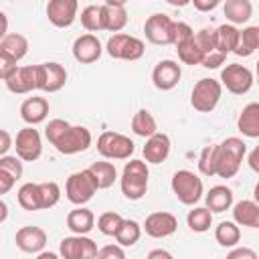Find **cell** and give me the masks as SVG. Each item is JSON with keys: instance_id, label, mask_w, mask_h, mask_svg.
<instances>
[{"instance_id": "277c9868", "label": "cell", "mask_w": 259, "mask_h": 259, "mask_svg": "<svg viewBox=\"0 0 259 259\" xmlns=\"http://www.w3.org/2000/svg\"><path fill=\"white\" fill-rule=\"evenodd\" d=\"M221 95H223V85H221V81L210 79V77H204V79H200V81L192 87L190 105H192L196 111H200V113H210V111L219 105Z\"/></svg>"}, {"instance_id": "9f6ffc18", "label": "cell", "mask_w": 259, "mask_h": 259, "mask_svg": "<svg viewBox=\"0 0 259 259\" xmlns=\"http://www.w3.org/2000/svg\"><path fill=\"white\" fill-rule=\"evenodd\" d=\"M36 259H61V257L57 253H53V251H42V253L36 255Z\"/></svg>"}, {"instance_id": "83f0119b", "label": "cell", "mask_w": 259, "mask_h": 259, "mask_svg": "<svg viewBox=\"0 0 259 259\" xmlns=\"http://www.w3.org/2000/svg\"><path fill=\"white\" fill-rule=\"evenodd\" d=\"M223 12L227 16V20L235 26V24H245L251 14H253V4L249 0H227L223 6Z\"/></svg>"}, {"instance_id": "d590c367", "label": "cell", "mask_w": 259, "mask_h": 259, "mask_svg": "<svg viewBox=\"0 0 259 259\" xmlns=\"http://www.w3.org/2000/svg\"><path fill=\"white\" fill-rule=\"evenodd\" d=\"M188 229L194 233H206L212 225V212L206 206H194L186 217Z\"/></svg>"}, {"instance_id": "d6986e66", "label": "cell", "mask_w": 259, "mask_h": 259, "mask_svg": "<svg viewBox=\"0 0 259 259\" xmlns=\"http://www.w3.org/2000/svg\"><path fill=\"white\" fill-rule=\"evenodd\" d=\"M16 247L24 253H42L47 245V233L40 227H22L16 231Z\"/></svg>"}, {"instance_id": "4316f807", "label": "cell", "mask_w": 259, "mask_h": 259, "mask_svg": "<svg viewBox=\"0 0 259 259\" xmlns=\"http://www.w3.org/2000/svg\"><path fill=\"white\" fill-rule=\"evenodd\" d=\"M204 202H206V208L210 212H225L233 206V190L229 186H212L206 196H204Z\"/></svg>"}, {"instance_id": "d4e9b609", "label": "cell", "mask_w": 259, "mask_h": 259, "mask_svg": "<svg viewBox=\"0 0 259 259\" xmlns=\"http://www.w3.org/2000/svg\"><path fill=\"white\" fill-rule=\"evenodd\" d=\"M67 227L73 235H87L95 227V214L85 206H77L67 214Z\"/></svg>"}, {"instance_id": "30bf717a", "label": "cell", "mask_w": 259, "mask_h": 259, "mask_svg": "<svg viewBox=\"0 0 259 259\" xmlns=\"http://www.w3.org/2000/svg\"><path fill=\"white\" fill-rule=\"evenodd\" d=\"M174 24L168 14H152L144 24L146 38L152 45H174Z\"/></svg>"}, {"instance_id": "f5cc1de1", "label": "cell", "mask_w": 259, "mask_h": 259, "mask_svg": "<svg viewBox=\"0 0 259 259\" xmlns=\"http://www.w3.org/2000/svg\"><path fill=\"white\" fill-rule=\"evenodd\" d=\"M217 6H219V0H194V8L200 10V12L214 10Z\"/></svg>"}, {"instance_id": "e0dca14e", "label": "cell", "mask_w": 259, "mask_h": 259, "mask_svg": "<svg viewBox=\"0 0 259 259\" xmlns=\"http://www.w3.org/2000/svg\"><path fill=\"white\" fill-rule=\"evenodd\" d=\"M67 83V71L59 63H40L38 65V89L47 93H55L63 89Z\"/></svg>"}, {"instance_id": "f907efd6", "label": "cell", "mask_w": 259, "mask_h": 259, "mask_svg": "<svg viewBox=\"0 0 259 259\" xmlns=\"http://www.w3.org/2000/svg\"><path fill=\"white\" fill-rule=\"evenodd\" d=\"M14 182H16V178H14L12 174L0 170V194H6V192L14 186Z\"/></svg>"}, {"instance_id": "60d3db41", "label": "cell", "mask_w": 259, "mask_h": 259, "mask_svg": "<svg viewBox=\"0 0 259 259\" xmlns=\"http://www.w3.org/2000/svg\"><path fill=\"white\" fill-rule=\"evenodd\" d=\"M194 42L198 45V49L202 51V55H210L217 51V30L212 28H200L194 34Z\"/></svg>"}, {"instance_id": "7c38bea8", "label": "cell", "mask_w": 259, "mask_h": 259, "mask_svg": "<svg viewBox=\"0 0 259 259\" xmlns=\"http://www.w3.org/2000/svg\"><path fill=\"white\" fill-rule=\"evenodd\" d=\"M89 146H91V132L85 125H71L69 132L55 144V148L65 156L85 152Z\"/></svg>"}, {"instance_id": "d6a6232c", "label": "cell", "mask_w": 259, "mask_h": 259, "mask_svg": "<svg viewBox=\"0 0 259 259\" xmlns=\"http://www.w3.org/2000/svg\"><path fill=\"white\" fill-rule=\"evenodd\" d=\"M18 204L24 210H40L42 202H40V184L36 182H26L18 188Z\"/></svg>"}, {"instance_id": "3957f363", "label": "cell", "mask_w": 259, "mask_h": 259, "mask_svg": "<svg viewBox=\"0 0 259 259\" xmlns=\"http://www.w3.org/2000/svg\"><path fill=\"white\" fill-rule=\"evenodd\" d=\"M170 184H172V192L176 194V198L182 204H186V206H192V204H196L202 198V192H204L202 180L194 172H190V170L174 172Z\"/></svg>"}, {"instance_id": "816d5d0a", "label": "cell", "mask_w": 259, "mask_h": 259, "mask_svg": "<svg viewBox=\"0 0 259 259\" xmlns=\"http://www.w3.org/2000/svg\"><path fill=\"white\" fill-rule=\"evenodd\" d=\"M10 148H12V138L8 130H0V156H8Z\"/></svg>"}, {"instance_id": "11a10c76", "label": "cell", "mask_w": 259, "mask_h": 259, "mask_svg": "<svg viewBox=\"0 0 259 259\" xmlns=\"http://www.w3.org/2000/svg\"><path fill=\"white\" fill-rule=\"evenodd\" d=\"M146 259H174V257H172V253L166 251V249H152Z\"/></svg>"}, {"instance_id": "ee69618b", "label": "cell", "mask_w": 259, "mask_h": 259, "mask_svg": "<svg viewBox=\"0 0 259 259\" xmlns=\"http://www.w3.org/2000/svg\"><path fill=\"white\" fill-rule=\"evenodd\" d=\"M0 170L12 174L16 180L22 178V160L18 156H0Z\"/></svg>"}, {"instance_id": "b9f144b4", "label": "cell", "mask_w": 259, "mask_h": 259, "mask_svg": "<svg viewBox=\"0 0 259 259\" xmlns=\"http://www.w3.org/2000/svg\"><path fill=\"white\" fill-rule=\"evenodd\" d=\"M59 200H61V186L57 182H53V180L40 182V202H42V208H53Z\"/></svg>"}, {"instance_id": "8992f818", "label": "cell", "mask_w": 259, "mask_h": 259, "mask_svg": "<svg viewBox=\"0 0 259 259\" xmlns=\"http://www.w3.org/2000/svg\"><path fill=\"white\" fill-rule=\"evenodd\" d=\"M97 190L99 188H97L95 178L91 176L89 170H81V172L71 174L67 178V184H65L67 200L73 202V204H77V206H83L85 202H89Z\"/></svg>"}, {"instance_id": "680465c9", "label": "cell", "mask_w": 259, "mask_h": 259, "mask_svg": "<svg viewBox=\"0 0 259 259\" xmlns=\"http://www.w3.org/2000/svg\"><path fill=\"white\" fill-rule=\"evenodd\" d=\"M257 83H259V71H257Z\"/></svg>"}, {"instance_id": "484cf974", "label": "cell", "mask_w": 259, "mask_h": 259, "mask_svg": "<svg viewBox=\"0 0 259 259\" xmlns=\"http://www.w3.org/2000/svg\"><path fill=\"white\" fill-rule=\"evenodd\" d=\"M28 53V40L24 34L20 32H8L2 40H0V55L10 57L12 61H20L24 55Z\"/></svg>"}, {"instance_id": "74e56055", "label": "cell", "mask_w": 259, "mask_h": 259, "mask_svg": "<svg viewBox=\"0 0 259 259\" xmlns=\"http://www.w3.org/2000/svg\"><path fill=\"white\" fill-rule=\"evenodd\" d=\"M217 166H219V152L217 146H206L202 148L200 156H198V170L204 176H214L217 174Z\"/></svg>"}, {"instance_id": "bcb514c9", "label": "cell", "mask_w": 259, "mask_h": 259, "mask_svg": "<svg viewBox=\"0 0 259 259\" xmlns=\"http://www.w3.org/2000/svg\"><path fill=\"white\" fill-rule=\"evenodd\" d=\"M97 259H125V251L121 245H105L99 249Z\"/></svg>"}, {"instance_id": "8d00e7d4", "label": "cell", "mask_w": 259, "mask_h": 259, "mask_svg": "<svg viewBox=\"0 0 259 259\" xmlns=\"http://www.w3.org/2000/svg\"><path fill=\"white\" fill-rule=\"evenodd\" d=\"M140 237H142V227L134 219H123V223L115 235V241L121 247H132L140 241Z\"/></svg>"}, {"instance_id": "ab89813d", "label": "cell", "mask_w": 259, "mask_h": 259, "mask_svg": "<svg viewBox=\"0 0 259 259\" xmlns=\"http://www.w3.org/2000/svg\"><path fill=\"white\" fill-rule=\"evenodd\" d=\"M121 223H123V217H121V214H117V212H113V210H107V212L99 214V219H97V229H99L103 235H107V237H115L117 231H119V227H121Z\"/></svg>"}, {"instance_id": "c3c4849f", "label": "cell", "mask_w": 259, "mask_h": 259, "mask_svg": "<svg viewBox=\"0 0 259 259\" xmlns=\"http://www.w3.org/2000/svg\"><path fill=\"white\" fill-rule=\"evenodd\" d=\"M225 59H227V55L214 51V53H210V55H206V57L202 59V67H206V69H219V67L225 63Z\"/></svg>"}, {"instance_id": "ba28073f", "label": "cell", "mask_w": 259, "mask_h": 259, "mask_svg": "<svg viewBox=\"0 0 259 259\" xmlns=\"http://www.w3.org/2000/svg\"><path fill=\"white\" fill-rule=\"evenodd\" d=\"M61 259H97L99 249L97 243L85 235L65 237L59 245Z\"/></svg>"}, {"instance_id": "2e32d148", "label": "cell", "mask_w": 259, "mask_h": 259, "mask_svg": "<svg viewBox=\"0 0 259 259\" xmlns=\"http://www.w3.org/2000/svg\"><path fill=\"white\" fill-rule=\"evenodd\" d=\"M180 77H182L180 65H178L176 61H172V59L160 61V63L154 67V71H152V83H154V87L160 89V91H170V89H174V87L178 85Z\"/></svg>"}, {"instance_id": "f1b7e54d", "label": "cell", "mask_w": 259, "mask_h": 259, "mask_svg": "<svg viewBox=\"0 0 259 259\" xmlns=\"http://www.w3.org/2000/svg\"><path fill=\"white\" fill-rule=\"evenodd\" d=\"M239 38H241V30L233 24H221L217 28V51L223 53V55H229V53H235L237 45H239Z\"/></svg>"}, {"instance_id": "91938a15", "label": "cell", "mask_w": 259, "mask_h": 259, "mask_svg": "<svg viewBox=\"0 0 259 259\" xmlns=\"http://www.w3.org/2000/svg\"><path fill=\"white\" fill-rule=\"evenodd\" d=\"M257 71H259V61H257Z\"/></svg>"}, {"instance_id": "5b68a950", "label": "cell", "mask_w": 259, "mask_h": 259, "mask_svg": "<svg viewBox=\"0 0 259 259\" xmlns=\"http://www.w3.org/2000/svg\"><path fill=\"white\" fill-rule=\"evenodd\" d=\"M136 150V144L117 132H103L97 138V152L107 160H127Z\"/></svg>"}, {"instance_id": "7bdbcfd3", "label": "cell", "mask_w": 259, "mask_h": 259, "mask_svg": "<svg viewBox=\"0 0 259 259\" xmlns=\"http://www.w3.org/2000/svg\"><path fill=\"white\" fill-rule=\"evenodd\" d=\"M69 121H65V119H61V117H57V119H51L49 123H47V127H45V138L55 146L67 132H69Z\"/></svg>"}, {"instance_id": "603a6c76", "label": "cell", "mask_w": 259, "mask_h": 259, "mask_svg": "<svg viewBox=\"0 0 259 259\" xmlns=\"http://www.w3.org/2000/svg\"><path fill=\"white\" fill-rule=\"evenodd\" d=\"M233 221L239 227L259 229V204L255 200H241L233 206Z\"/></svg>"}, {"instance_id": "8fae6325", "label": "cell", "mask_w": 259, "mask_h": 259, "mask_svg": "<svg viewBox=\"0 0 259 259\" xmlns=\"http://www.w3.org/2000/svg\"><path fill=\"white\" fill-rule=\"evenodd\" d=\"M14 148H16V156L22 162L38 160L42 154V140H40L38 130H34L32 125L22 127L14 138Z\"/></svg>"}, {"instance_id": "4fadbf2b", "label": "cell", "mask_w": 259, "mask_h": 259, "mask_svg": "<svg viewBox=\"0 0 259 259\" xmlns=\"http://www.w3.org/2000/svg\"><path fill=\"white\" fill-rule=\"evenodd\" d=\"M6 89L10 93H30L34 89H38V65H26V67H18L6 81H4Z\"/></svg>"}, {"instance_id": "7dc6e473", "label": "cell", "mask_w": 259, "mask_h": 259, "mask_svg": "<svg viewBox=\"0 0 259 259\" xmlns=\"http://www.w3.org/2000/svg\"><path fill=\"white\" fill-rule=\"evenodd\" d=\"M16 69H18L16 61H12V59L6 57V55H0V79H2V81H6Z\"/></svg>"}, {"instance_id": "f35d334b", "label": "cell", "mask_w": 259, "mask_h": 259, "mask_svg": "<svg viewBox=\"0 0 259 259\" xmlns=\"http://www.w3.org/2000/svg\"><path fill=\"white\" fill-rule=\"evenodd\" d=\"M176 51H178V59H180L184 65H202L204 55H202V51L198 49V45L194 42V36H192L190 40H186L184 45L176 47Z\"/></svg>"}, {"instance_id": "ac0fdd59", "label": "cell", "mask_w": 259, "mask_h": 259, "mask_svg": "<svg viewBox=\"0 0 259 259\" xmlns=\"http://www.w3.org/2000/svg\"><path fill=\"white\" fill-rule=\"evenodd\" d=\"M101 53H103V47H101L99 38H97L95 34H91V32L77 36L75 42H73V57H75V61L81 63V65H91V63H95V61L101 57Z\"/></svg>"}, {"instance_id": "4dcf8cb0", "label": "cell", "mask_w": 259, "mask_h": 259, "mask_svg": "<svg viewBox=\"0 0 259 259\" xmlns=\"http://www.w3.org/2000/svg\"><path fill=\"white\" fill-rule=\"evenodd\" d=\"M132 132L140 138H152L158 134V123H156V117L148 111V109H140L134 117H132Z\"/></svg>"}, {"instance_id": "6f0895ef", "label": "cell", "mask_w": 259, "mask_h": 259, "mask_svg": "<svg viewBox=\"0 0 259 259\" xmlns=\"http://www.w3.org/2000/svg\"><path fill=\"white\" fill-rule=\"evenodd\" d=\"M253 196H255V202L259 204V182L255 184V190H253Z\"/></svg>"}, {"instance_id": "9c48e42d", "label": "cell", "mask_w": 259, "mask_h": 259, "mask_svg": "<svg viewBox=\"0 0 259 259\" xmlns=\"http://www.w3.org/2000/svg\"><path fill=\"white\" fill-rule=\"evenodd\" d=\"M221 85H225L233 95H243L253 87V73L245 65L231 63L221 71Z\"/></svg>"}, {"instance_id": "6da1fadb", "label": "cell", "mask_w": 259, "mask_h": 259, "mask_svg": "<svg viewBox=\"0 0 259 259\" xmlns=\"http://www.w3.org/2000/svg\"><path fill=\"white\" fill-rule=\"evenodd\" d=\"M148 176H150V170H148L146 162H142V160L125 162L121 178H119L123 196L127 200H140L148 190Z\"/></svg>"}, {"instance_id": "836d02e7", "label": "cell", "mask_w": 259, "mask_h": 259, "mask_svg": "<svg viewBox=\"0 0 259 259\" xmlns=\"http://www.w3.org/2000/svg\"><path fill=\"white\" fill-rule=\"evenodd\" d=\"M214 239L221 247H237L241 241V229L235 221H223L214 229Z\"/></svg>"}, {"instance_id": "ffe728a7", "label": "cell", "mask_w": 259, "mask_h": 259, "mask_svg": "<svg viewBox=\"0 0 259 259\" xmlns=\"http://www.w3.org/2000/svg\"><path fill=\"white\" fill-rule=\"evenodd\" d=\"M105 10V30L119 34V30L127 24V10L123 0H107L103 2Z\"/></svg>"}, {"instance_id": "5bb4252c", "label": "cell", "mask_w": 259, "mask_h": 259, "mask_svg": "<svg viewBox=\"0 0 259 259\" xmlns=\"http://www.w3.org/2000/svg\"><path fill=\"white\" fill-rule=\"evenodd\" d=\"M176 229H178V219L172 212H166V210H156V212L148 214L146 221H144L146 235H150L154 239L170 237V235L176 233Z\"/></svg>"}, {"instance_id": "f6af8a7d", "label": "cell", "mask_w": 259, "mask_h": 259, "mask_svg": "<svg viewBox=\"0 0 259 259\" xmlns=\"http://www.w3.org/2000/svg\"><path fill=\"white\" fill-rule=\"evenodd\" d=\"M194 34H196V32L192 30L190 24H186V22H176V24H174V45H176V47L184 45V42L190 40Z\"/></svg>"}, {"instance_id": "44dd1931", "label": "cell", "mask_w": 259, "mask_h": 259, "mask_svg": "<svg viewBox=\"0 0 259 259\" xmlns=\"http://www.w3.org/2000/svg\"><path fill=\"white\" fill-rule=\"evenodd\" d=\"M170 154V138L166 134H156L146 140L144 146V158L150 164H162Z\"/></svg>"}, {"instance_id": "9a60e30c", "label": "cell", "mask_w": 259, "mask_h": 259, "mask_svg": "<svg viewBox=\"0 0 259 259\" xmlns=\"http://www.w3.org/2000/svg\"><path fill=\"white\" fill-rule=\"evenodd\" d=\"M77 0H51L47 4V16L53 26L57 28H67L75 22L77 18Z\"/></svg>"}, {"instance_id": "f546056e", "label": "cell", "mask_w": 259, "mask_h": 259, "mask_svg": "<svg viewBox=\"0 0 259 259\" xmlns=\"http://www.w3.org/2000/svg\"><path fill=\"white\" fill-rule=\"evenodd\" d=\"M81 24L89 32L105 30V10L103 4H89L81 10Z\"/></svg>"}, {"instance_id": "7402d4cb", "label": "cell", "mask_w": 259, "mask_h": 259, "mask_svg": "<svg viewBox=\"0 0 259 259\" xmlns=\"http://www.w3.org/2000/svg\"><path fill=\"white\" fill-rule=\"evenodd\" d=\"M49 115V101L45 97H28L20 105V117L28 125H36L45 121Z\"/></svg>"}, {"instance_id": "1f68e13d", "label": "cell", "mask_w": 259, "mask_h": 259, "mask_svg": "<svg viewBox=\"0 0 259 259\" xmlns=\"http://www.w3.org/2000/svg\"><path fill=\"white\" fill-rule=\"evenodd\" d=\"M87 170H89L91 176L95 178V184H97L99 190H101V188H109V186L115 182V178H117V170H115V166H113L111 162H105V160H101V162H93Z\"/></svg>"}, {"instance_id": "cb8c5ba5", "label": "cell", "mask_w": 259, "mask_h": 259, "mask_svg": "<svg viewBox=\"0 0 259 259\" xmlns=\"http://www.w3.org/2000/svg\"><path fill=\"white\" fill-rule=\"evenodd\" d=\"M237 127L247 138H259V103L251 101L243 107L237 119Z\"/></svg>"}, {"instance_id": "e575fe53", "label": "cell", "mask_w": 259, "mask_h": 259, "mask_svg": "<svg viewBox=\"0 0 259 259\" xmlns=\"http://www.w3.org/2000/svg\"><path fill=\"white\" fill-rule=\"evenodd\" d=\"M259 49V26H245L241 30L239 45L235 49L237 57H251Z\"/></svg>"}, {"instance_id": "52a82bcc", "label": "cell", "mask_w": 259, "mask_h": 259, "mask_svg": "<svg viewBox=\"0 0 259 259\" xmlns=\"http://www.w3.org/2000/svg\"><path fill=\"white\" fill-rule=\"evenodd\" d=\"M105 51L111 59H121V61H138L144 57V40L138 38V36H132V34H113L109 36L107 45H105Z\"/></svg>"}, {"instance_id": "7a4b0ae2", "label": "cell", "mask_w": 259, "mask_h": 259, "mask_svg": "<svg viewBox=\"0 0 259 259\" xmlns=\"http://www.w3.org/2000/svg\"><path fill=\"white\" fill-rule=\"evenodd\" d=\"M219 152V166H217V176L221 178H233L243 162V156L247 152V146L241 138H227L221 144H217Z\"/></svg>"}, {"instance_id": "681fc988", "label": "cell", "mask_w": 259, "mask_h": 259, "mask_svg": "<svg viewBox=\"0 0 259 259\" xmlns=\"http://www.w3.org/2000/svg\"><path fill=\"white\" fill-rule=\"evenodd\" d=\"M227 259H259V257H257V253H255L253 249H249V247H235V249L227 255Z\"/></svg>"}, {"instance_id": "db71d44e", "label": "cell", "mask_w": 259, "mask_h": 259, "mask_svg": "<svg viewBox=\"0 0 259 259\" xmlns=\"http://www.w3.org/2000/svg\"><path fill=\"white\" fill-rule=\"evenodd\" d=\"M247 162H249L251 170L259 174V146H255V148L251 150V154H249V160H247Z\"/></svg>"}]
</instances>
